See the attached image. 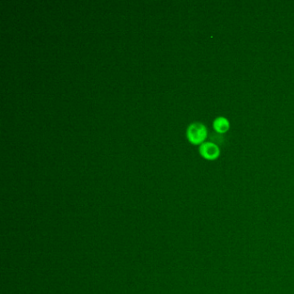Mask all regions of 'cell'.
Returning a JSON list of instances; mask_svg holds the SVG:
<instances>
[{"label":"cell","instance_id":"6da1fadb","mask_svg":"<svg viewBox=\"0 0 294 294\" xmlns=\"http://www.w3.org/2000/svg\"><path fill=\"white\" fill-rule=\"evenodd\" d=\"M186 137L193 145H201L207 137V129L201 122L191 123L186 129Z\"/></svg>","mask_w":294,"mask_h":294},{"label":"cell","instance_id":"7a4b0ae2","mask_svg":"<svg viewBox=\"0 0 294 294\" xmlns=\"http://www.w3.org/2000/svg\"><path fill=\"white\" fill-rule=\"evenodd\" d=\"M199 154L205 160L214 161L220 156V149L218 146L213 142H204L199 147Z\"/></svg>","mask_w":294,"mask_h":294},{"label":"cell","instance_id":"3957f363","mask_svg":"<svg viewBox=\"0 0 294 294\" xmlns=\"http://www.w3.org/2000/svg\"><path fill=\"white\" fill-rule=\"evenodd\" d=\"M213 128L218 133H226L230 129V122L227 118L224 117H219L214 120Z\"/></svg>","mask_w":294,"mask_h":294}]
</instances>
